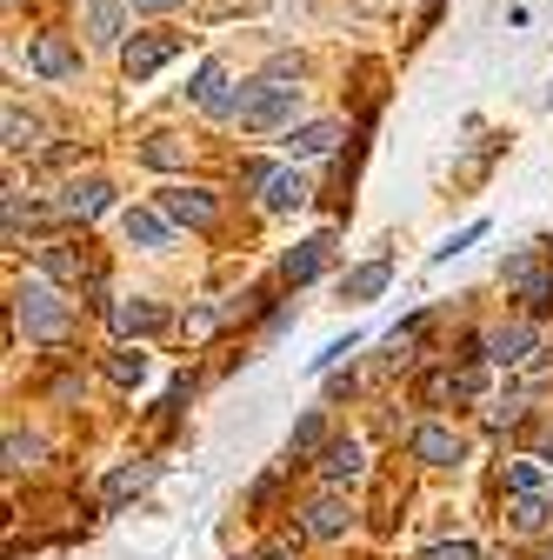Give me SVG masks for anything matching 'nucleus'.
Masks as SVG:
<instances>
[{
	"mask_svg": "<svg viewBox=\"0 0 553 560\" xmlns=\"http://www.w3.org/2000/svg\"><path fill=\"white\" fill-rule=\"evenodd\" d=\"M14 327L40 347H67V334H74V307L60 301V280H21L14 288Z\"/></svg>",
	"mask_w": 553,
	"mask_h": 560,
	"instance_id": "obj_1",
	"label": "nucleus"
},
{
	"mask_svg": "<svg viewBox=\"0 0 553 560\" xmlns=\"http://www.w3.org/2000/svg\"><path fill=\"white\" fill-rule=\"evenodd\" d=\"M294 107H301V88L287 74H260V81L240 88V114L234 120L247 133H287L294 127Z\"/></svg>",
	"mask_w": 553,
	"mask_h": 560,
	"instance_id": "obj_2",
	"label": "nucleus"
},
{
	"mask_svg": "<svg viewBox=\"0 0 553 560\" xmlns=\"http://www.w3.org/2000/svg\"><path fill=\"white\" fill-rule=\"evenodd\" d=\"M480 394H487V368H480V347H467L460 368L447 361V368L421 374V387H413V400H421V407H454V400H480Z\"/></svg>",
	"mask_w": 553,
	"mask_h": 560,
	"instance_id": "obj_3",
	"label": "nucleus"
},
{
	"mask_svg": "<svg viewBox=\"0 0 553 560\" xmlns=\"http://www.w3.org/2000/svg\"><path fill=\"white\" fill-rule=\"evenodd\" d=\"M354 521H361V508L348 501V487H320L314 501H301L294 508V527H301V540H348L354 534Z\"/></svg>",
	"mask_w": 553,
	"mask_h": 560,
	"instance_id": "obj_4",
	"label": "nucleus"
},
{
	"mask_svg": "<svg viewBox=\"0 0 553 560\" xmlns=\"http://www.w3.org/2000/svg\"><path fill=\"white\" fill-rule=\"evenodd\" d=\"M480 347V361H494V368H527L540 347H546V327L527 314V320H501V327H487L473 340Z\"/></svg>",
	"mask_w": 553,
	"mask_h": 560,
	"instance_id": "obj_5",
	"label": "nucleus"
},
{
	"mask_svg": "<svg viewBox=\"0 0 553 560\" xmlns=\"http://www.w3.org/2000/svg\"><path fill=\"white\" fill-rule=\"evenodd\" d=\"M407 454L421 460V467H434V474H447V467L467 460V434L454 428V420L427 413V420H413V428H407Z\"/></svg>",
	"mask_w": 553,
	"mask_h": 560,
	"instance_id": "obj_6",
	"label": "nucleus"
},
{
	"mask_svg": "<svg viewBox=\"0 0 553 560\" xmlns=\"http://www.w3.org/2000/svg\"><path fill=\"white\" fill-rule=\"evenodd\" d=\"M501 280H507V301H520L533 320H546V314H553V260H546L540 247H533V254H520V260H507V273H501Z\"/></svg>",
	"mask_w": 553,
	"mask_h": 560,
	"instance_id": "obj_7",
	"label": "nucleus"
},
{
	"mask_svg": "<svg viewBox=\"0 0 553 560\" xmlns=\"http://www.w3.org/2000/svg\"><path fill=\"white\" fill-rule=\"evenodd\" d=\"M161 214H167L174 228L207 234V228L221 221V194H214V187H187V180H174V187H161Z\"/></svg>",
	"mask_w": 553,
	"mask_h": 560,
	"instance_id": "obj_8",
	"label": "nucleus"
},
{
	"mask_svg": "<svg viewBox=\"0 0 553 560\" xmlns=\"http://www.w3.org/2000/svg\"><path fill=\"white\" fill-rule=\"evenodd\" d=\"M314 474H320V487H361V480H367V447H361L354 434H333V441L320 447Z\"/></svg>",
	"mask_w": 553,
	"mask_h": 560,
	"instance_id": "obj_9",
	"label": "nucleus"
},
{
	"mask_svg": "<svg viewBox=\"0 0 553 560\" xmlns=\"http://www.w3.org/2000/svg\"><path fill=\"white\" fill-rule=\"evenodd\" d=\"M174 54H180V34H133V40H120V74L127 81H154Z\"/></svg>",
	"mask_w": 553,
	"mask_h": 560,
	"instance_id": "obj_10",
	"label": "nucleus"
},
{
	"mask_svg": "<svg viewBox=\"0 0 553 560\" xmlns=\"http://www.w3.org/2000/svg\"><path fill=\"white\" fill-rule=\"evenodd\" d=\"M327 267H333V228H320V234H307V241H294L281 254V280H287V288H307V280H320Z\"/></svg>",
	"mask_w": 553,
	"mask_h": 560,
	"instance_id": "obj_11",
	"label": "nucleus"
},
{
	"mask_svg": "<svg viewBox=\"0 0 553 560\" xmlns=\"http://www.w3.org/2000/svg\"><path fill=\"white\" fill-rule=\"evenodd\" d=\"M187 101H193L200 114H214V120H234V114H240V94H227V60H200Z\"/></svg>",
	"mask_w": 553,
	"mask_h": 560,
	"instance_id": "obj_12",
	"label": "nucleus"
},
{
	"mask_svg": "<svg viewBox=\"0 0 553 560\" xmlns=\"http://www.w3.org/2000/svg\"><path fill=\"white\" fill-rule=\"evenodd\" d=\"M307 200H314L307 167H267V180H260V207H267V214H294V207H307Z\"/></svg>",
	"mask_w": 553,
	"mask_h": 560,
	"instance_id": "obj_13",
	"label": "nucleus"
},
{
	"mask_svg": "<svg viewBox=\"0 0 553 560\" xmlns=\"http://www.w3.org/2000/svg\"><path fill=\"white\" fill-rule=\"evenodd\" d=\"M27 67H34L40 81H74L81 74V54L67 47V34H34L27 40Z\"/></svg>",
	"mask_w": 553,
	"mask_h": 560,
	"instance_id": "obj_14",
	"label": "nucleus"
},
{
	"mask_svg": "<svg viewBox=\"0 0 553 560\" xmlns=\"http://www.w3.org/2000/svg\"><path fill=\"white\" fill-rule=\"evenodd\" d=\"M107 327H114L120 340H148V334H161V327H167V307H161V301H148V294H133V301H114Z\"/></svg>",
	"mask_w": 553,
	"mask_h": 560,
	"instance_id": "obj_15",
	"label": "nucleus"
},
{
	"mask_svg": "<svg viewBox=\"0 0 553 560\" xmlns=\"http://www.w3.org/2000/svg\"><path fill=\"white\" fill-rule=\"evenodd\" d=\"M161 480V460H133V467H114L107 480H101V508L114 514V508H127L133 494H148V487Z\"/></svg>",
	"mask_w": 553,
	"mask_h": 560,
	"instance_id": "obj_16",
	"label": "nucleus"
},
{
	"mask_svg": "<svg viewBox=\"0 0 553 560\" xmlns=\"http://www.w3.org/2000/svg\"><path fill=\"white\" fill-rule=\"evenodd\" d=\"M34 260H40V273H47V280H60V288H81V280H94V273H101V267L87 260V247H60V241H47Z\"/></svg>",
	"mask_w": 553,
	"mask_h": 560,
	"instance_id": "obj_17",
	"label": "nucleus"
},
{
	"mask_svg": "<svg viewBox=\"0 0 553 560\" xmlns=\"http://www.w3.org/2000/svg\"><path fill=\"white\" fill-rule=\"evenodd\" d=\"M120 234H127V247L161 254V247L174 241V221L161 214V207H127V214H120Z\"/></svg>",
	"mask_w": 553,
	"mask_h": 560,
	"instance_id": "obj_18",
	"label": "nucleus"
},
{
	"mask_svg": "<svg viewBox=\"0 0 553 560\" xmlns=\"http://www.w3.org/2000/svg\"><path fill=\"white\" fill-rule=\"evenodd\" d=\"M507 527H514L520 540H540V534L553 527V487H540V494H514V501H507Z\"/></svg>",
	"mask_w": 553,
	"mask_h": 560,
	"instance_id": "obj_19",
	"label": "nucleus"
},
{
	"mask_svg": "<svg viewBox=\"0 0 553 560\" xmlns=\"http://www.w3.org/2000/svg\"><path fill=\"white\" fill-rule=\"evenodd\" d=\"M101 374H107L114 387H141V381L154 374V361H148L141 340H120V347H107V354H101Z\"/></svg>",
	"mask_w": 553,
	"mask_h": 560,
	"instance_id": "obj_20",
	"label": "nucleus"
},
{
	"mask_svg": "<svg viewBox=\"0 0 553 560\" xmlns=\"http://www.w3.org/2000/svg\"><path fill=\"white\" fill-rule=\"evenodd\" d=\"M340 140H348V127L340 120H307V127H287V154L294 161H320V154H333Z\"/></svg>",
	"mask_w": 553,
	"mask_h": 560,
	"instance_id": "obj_21",
	"label": "nucleus"
},
{
	"mask_svg": "<svg viewBox=\"0 0 553 560\" xmlns=\"http://www.w3.org/2000/svg\"><path fill=\"white\" fill-rule=\"evenodd\" d=\"M107 207H114V187L107 180H74V187L60 194V214L67 221H101Z\"/></svg>",
	"mask_w": 553,
	"mask_h": 560,
	"instance_id": "obj_22",
	"label": "nucleus"
},
{
	"mask_svg": "<svg viewBox=\"0 0 553 560\" xmlns=\"http://www.w3.org/2000/svg\"><path fill=\"white\" fill-rule=\"evenodd\" d=\"M387 280H393V260L380 254V260H367V267H354V273H340V301H380Z\"/></svg>",
	"mask_w": 553,
	"mask_h": 560,
	"instance_id": "obj_23",
	"label": "nucleus"
},
{
	"mask_svg": "<svg viewBox=\"0 0 553 560\" xmlns=\"http://www.w3.org/2000/svg\"><path fill=\"white\" fill-rule=\"evenodd\" d=\"M327 441H333V434H327V413L314 407L301 428L287 434V467H294V460H320V447H327Z\"/></svg>",
	"mask_w": 553,
	"mask_h": 560,
	"instance_id": "obj_24",
	"label": "nucleus"
},
{
	"mask_svg": "<svg viewBox=\"0 0 553 560\" xmlns=\"http://www.w3.org/2000/svg\"><path fill=\"white\" fill-rule=\"evenodd\" d=\"M120 21H127V0H87V34L101 47H120Z\"/></svg>",
	"mask_w": 553,
	"mask_h": 560,
	"instance_id": "obj_25",
	"label": "nucleus"
},
{
	"mask_svg": "<svg viewBox=\"0 0 553 560\" xmlns=\"http://www.w3.org/2000/svg\"><path fill=\"white\" fill-rule=\"evenodd\" d=\"M40 454H47V441H40V434H21V428H8V474H27V467H40Z\"/></svg>",
	"mask_w": 553,
	"mask_h": 560,
	"instance_id": "obj_26",
	"label": "nucleus"
},
{
	"mask_svg": "<svg viewBox=\"0 0 553 560\" xmlns=\"http://www.w3.org/2000/svg\"><path fill=\"white\" fill-rule=\"evenodd\" d=\"M141 161H148V167H180V161H187V140H180V133H148Z\"/></svg>",
	"mask_w": 553,
	"mask_h": 560,
	"instance_id": "obj_27",
	"label": "nucleus"
},
{
	"mask_svg": "<svg viewBox=\"0 0 553 560\" xmlns=\"http://www.w3.org/2000/svg\"><path fill=\"white\" fill-rule=\"evenodd\" d=\"M214 327H221V307H214V301H200L193 314H180V340H187V347H193V340H207Z\"/></svg>",
	"mask_w": 553,
	"mask_h": 560,
	"instance_id": "obj_28",
	"label": "nucleus"
},
{
	"mask_svg": "<svg viewBox=\"0 0 553 560\" xmlns=\"http://www.w3.org/2000/svg\"><path fill=\"white\" fill-rule=\"evenodd\" d=\"M8 148H14V154H21V148H40V120H34V114L8 107Z\"/></svg>",
	"mask_w": 553,
	"mask_h": 560,
	"instance_id": "obj_29",
	"label": "nucleus"
},
{
	"mask_svg": "<svg viewBox=\"0 0 553 560\" xmlns=\"http://www.w3.org/2000/svg\"><path fill=\"white\" fill-rule=\"evenodd\" d=\"M480 234H487V221H467V228H460V234H447V241H440V247H434V267H447V260H454V254H467V247H473V241H480Z\"/></svg>",
	"mask_w": 553,
	"mask_h": 560,
	"instance_id": "obj_30",
	"label": "nucleus"
},
{
	"mask_svg": "<svg viewBox=\"0 0 553 560\" xmlns=\"http://www.w3.org/2000/svg\"><path fill=\"white\" fill-rule=\"evenodd\" d=\"M354 347H361V334H340V340H327V347H320V354H314V374H333L340 361H348V354H354Z\"/></svg>",
	"mask_w": 553,
	"mask_h": 560,
	"instance_id": "obj_31",
	"label": "nucleus"
},
{
	"mask_svg": "<svg viewBox=\"0 0 553 560\" xmlns=\"http://www.w3.org/2000/svg\"><path fill=\"white\" fill-rule=\"evenodd\" d=\"M520 420H527V394H507L487 407V428H520Z\"/></svg>",
	"mask_w": 553,
	"mask_h": 560,
	"instance_id": "obj_32",
	"label": "nucleus"
},
{
	"mask_svg": "<svg viewBox=\"0 0 553 560\" xmlns=\"http://www.w3.org/2000/svg\"><path fill=\"white\" fill-rule=\"evenodd\" d=\"M533 460H540V454H533ZM533 460H514V467H507V501H514V494H540V467H533Z\"/></svg>",
	"mask_w": 553,
	"mask_h": 560,
	"instance_id": "obj_33",
	"label": "nucleus"
},
{
	"mask_svg": "<svg viewBox=\"0 0 553 560\" xmlns=\"http://www.w3.org/2000/svg\"><path fill=\"white\" fill-rule=\"evenodd\" d=\"M421 560H480V547L473 540H434V547H421Z\"/></svg>",
	"mask_w": 553,
	"mask_h": 560,
	"instance_id": "obj_34",
	"label": "nucleus"
},
{
	"mask_svg": "<svg viewBox=\"0 0 553 560\" xmlns=\"http://www.w3.org/2000/svg\"><path fill=\"white\" fill-rule=\"evenodd\" d=\"M354 394V368L348 374H327V400H348Z\"/></svg>",
	"mask_w": 553,
	"mask_h": 560,
	"instance_id": "obj_35",
	"label": "nucleus"
},
{
	"mask_svg": "<svg viewBox=\"0 0 553 560\" xmlns=\"http://www.w3.org/2000/svg\"><path fill=\"white\" fill-rule=\"evenodd\" d=\"M254 560H301V553H294V540H273V547H260Z\"/></svg>",
	"mask_w": 553,
	"mask_h": 560,
	"instance_id": "obj_36",
	"label": "nucleus"
},
{
	"mask_svg": "<svg viewBox=\"0 0 553 560\" xmlns=\"http://www.w3.org/2000/svg\"><path fill=\"white\" fill-rule=\"evenodd\" d=\"M127 8H141V14H174L180 0H127Z\"/></svg>",
	"mask_w": 553,
	"mask_h": 560,
	"instance_id": "obj_37",
	"label": "nucleus"
},
{
	"mask_svg": "<svg viewBox=\"0 0 553 560\" xmlns=\"http://www.w3.org/2000/svg\"><path fill=\"white\" fill-rule=\"evenodd\" d=\"M540 460H553V428H546V441H540Z\"/></svg>",
	"mask_w": 553,
	"mask_h": 560,
	"instance_id": "obj_38",
	"label": "nucleus"
},
{
	"mask_svg": "<svg viewBox=\"0 0 553 560\" xmlns=\"http://www.w3.org/2000/svg\"><path fill=\"white\" fill-rule=\"evenodd\" d=\"M533 560H553V540H546V547H540V553H533Z\"/></svg>",
	"mask_w": 553,
	"mask_h": 560,
	"instance_id": "obj_39",
	"label": "nucleus"
},
{
	"mask_svg": "<svg viewBox=\"0 0 553 560\" xmlns=\"http://www.w3.org/2000/svg\"><path fill=\"white\" fill-rule=\"evenodd\" d=\"M494 560H520V553H507V547H501V553H494Z\"/></svg>",
	"mask_w": 553,
	"mask_h": 560,
	"instance_id": "obj_40",
	"label": "nucleus"
},
{
	"mask_svg": "<svg viewBox=\"0 0 553 560\" xmlns=\"http://www.w3.org/2000/svg\"><path fill=\"white\" fill-rule=\"evenodd\" d=\"M546 107H553V88H546Z\"/></svg>",
	"mask_w": 553,
	"mask_h": 560,
	"instance_id": "obj_41",
	"label": "nucleus"
}]
</instances>
